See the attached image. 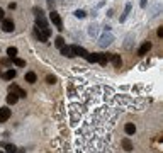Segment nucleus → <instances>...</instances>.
<instances>
[{
    "label": "nucleus",
    "mask_w": 163,
    "mask_h": 153,
    "mask_svg": "<svg viewBox=\"0 0 163 153\" xmlns=\"http://www.w3.org/2000/svg\"><path fill=\"white\" fill-rule=\"evenodd\" d=\"M4 146H5L7 153H15V150H17V148H15L14 145H5V143H4Z\"/></svg>",
    "instance_id": "nucleus-26"
},
{
    "label": "nucleus",
    "mask_w": 163,
    "mask_h": 153,
    "mask_svg": "<svg viewBox=\"0 0 163 153\" xmlns=\"http://www.w3.org/2000/svg\"><path fill=\"white\" fill-rule=\"evenodd\" d=\"M7 55H9V58H10V60H12V58H15V56H17V48L10 46V48L7 49Z\"/></svg>",
    "instance_id": "nucleus-21"
},
{
    "label": "nucleus",
    "mask_w": 163,
    "mask_h": 153,
    "mask_svg": "<svg viewBox=\"0 0 163 153\" xmlns=\"http://www.w3.org/2000/svg\"><path fill=\"white\" fill-rule=\"evenodd\" d=\"M139 5H141L143 9H146V5H148V0H141V2H139Z\"/></svg>",
    "instance_id": "nucleus-30"
},
{
    "label": "nucleus",
    "mask_w": 163,
    "mask_h": 153,
    "mask_svg": "<svg viewBox=\"0 0 163 153\" xmlns=\"http://www.w3.org/2000/svg\"><path fill=\"white\" fill-rule=\"evenodd\" d=\"M121 146H122V150H126V152H133V150H134V146H133V143H131V139H128V138L121 139Z\"/></svg>",
    "instance_id": "nucleus-9"
},
{
    "label": "nucleus",
    "mask_w": 163,
    "mask_h": 153,
    "mask_svg": "<svg viewBox=\"0 0 163 153\" xmlns=\"http://www.w3.org/2000/svg\"><path fill=\"white\" fill-rule=\"evenodd\" d=\"M0 63H2V65H10V60H7L5 58V60H0Z\"/></svg>",
    "instance_id": "nucleus-32"
},
{
    "label": "nucleus",
    "mask_w": 163,
    "mask_h": 153,
    "mask_svg": "<svg viewBox=\"0 0 163 153\" xmlns=\"http://www.w3.org/2000/svg\"><path fill=\"white\" fill-rule=\"evenodd\" d=\"M15 75H17L15 70H7L5 73H4V78H5V80H12V78H15Z\"/></svg>",
    "instance_id": "nucleus-17"
},
{
    "label": "nucleus",
    "mask_w": 163,
    "mask_h": 153,
    "mask_svg": "<svg viewBox=\"0 0 163 153\" xmlns=\"http://www.w3.org/2000/svg\"><path fill=\"white\" fill-rule=\"evenodd\" d=\"M0 153H5V152H2V150H0Z\"/></svg>",
    "instance_id": "nucleus-36"
},
{
    "label": "nucleus",
    "mask_w": 163,
    "mask_h": 153,
    "mask_svg": "<svg viewBox=\"0 0 163 153\" xmlns=\"http://www.w3.org/2000/svg\"><path fill=\"white\" fill-rule=\"evenodd\" d=\"M110 58H112V53H99V60H97V63H100L102 66H105V65L110 61Z\"/></svg>",
    "instance_id": "nucleus-4"
},
{
    "label": "nucleus",
    "mask_w": 163,
    "mask_h": 153,
    "mask_svg": "<svg viewBox=\"0 0 163 153\" xmlns=\"http://www.w3.org/2000/svg\"><path fill=\"white\" fill-rule=\"evenodd\" d=\"M36 26H38L39 29L48 27V21H46V17H44V15H36Z\"/></svg>",
    "instance_id": "nucleus-7"
},
{
    "label": "nucleus",
    "mask_w": 163,
    "mask_h": 153,
    "mask_svg": "<svg viewBox=\"0 0 163 153\" xmlns=\"http://www.w3.org/2000/svg\"><path fill=\"white\" fill-rule=\"evenodd\" d=\"M48 4H49V9L53 10V7H54V0H48Z\"/></svg>",
    "instance_id": "nucleus-33"
},
{
    "label": "nucleus",
    "mask_w": 163,
    "mask_h": 153,
    "mask_svg": "<svg viewBox=\"0 0 163 153\" xmlns=\"http://www.w3.org/2000/svg\"><path fill=\"white\" fill-rule=\"evenodd\" d=\"M9 90L14 92V94H17V97H22V99H26V95H27V94H26L24 90H22L20 87H17V85H14V84L10 85V87H9Z\"/></svg>",
    "instance_id": "nucleus-5"
},
{
    "label": "nucleus",
    "mask_w": 163,
    "mask_h": 153,
    "mask_svg": "<svg viewBox=\"0 0 163 153\" xmlns=\"http://www.w3.org/2000/svg\"><path fill=\"white\" fill-rule=\"evenodd\" d=\"M15 7H17V5H15L14 2H12V4H9V9H10V10H14V9H15Z\"/></svg>",
    "instance_id": "nucleus-34"
},
{
    "label": "nucleus",
    "mask_w": 163,
    "mask_h": 153,
    "mask_svg": "<svg viewBox=\"0 0 163 153\" xmlns=\"http://www.w3.org/2000/svg\"><path fill=\"white\" fill-rule=\"evenodd\" d=\"M0 24H2V31H4V32H12L14 29V21L12 19H2V21H0Z\"/></svg>",
    "instance_id": "nucleus-3"
},
{
    "label": "nucleus",
    "mask_w": 163,
    "mask_h": 153,
    "mask_svg": "<svg viewBox=\"0 0 163 153\" xmlns=\"http://www.w3.org/2000/svg\"><path fill=\"white\" fill-rule=\"evenodd\" d=\"M10 118V109L9 107H0V123H5Z\"/></svg>",
    "instance_id": "nucleus-6"
},
{
    "label": "nucleus",
    "mask_w": 163,
    "mask_h": 153,
    "mask_svg": "<svg viewBox=\"0 0 163 153\" xmlns=\"http://www.w3.org/2000/svg\"><path fill=\"white\" fill-rule=\"evenodd\" d=\"M87 60L90 63H97V60H99V53H92V55H88Z\"/></svg>",
    "instance_id": "nucleus-24"
},
{
    "label": "nucleus",
    "mask_w": 163,
    "mask_h": 153,
    "mask_svg": "<svg viewBox=\"0 0 163 153\" xmlns=\"http://www.w3.org/2000/svg\"><path fill=\"white\" fill-rule=\"evenodd\" d=\"M129 12H131V4H126V7H124V12L121 14V19H119V21H121V22L126 21V19H128V15H129Z\"/></svg>",
    "instance_id": "nucleus-15"
},
{
    "label": "nucleus",
    "mask_w": 163,
    "mask_h": 153,
    "mask_svg": "<svg viewBox=\"0 0 163 153\" xmlns=\"http://www.w3.org/2000/svg\"><path fill=\"white\" fill-rule=\"evenodd\" d=\"M97 32H99V26H97V24L88 26V34L90 36H97Z\"/></svg>",
    "instance_id": "nucleus-20"
},
{
    "label": "nucleus",
    "mask_w": 163,
    "mask_h": 153,
    "mask_svg": "<svg viewBox=\"0 0 163 153\" xmlns=\"http://www.w3.org/2000/svg\"><path fill=\"white\" fill-rule=\"evenodd\" d=\"M0 75H2V73H0Z\"/></svg>",
    "instance_id": "nucleus-37"
},
{
    "label": "nucleus",
    "mask_w": 163,
    "mask_h": 153,
    "mask_svg": "<svg viewBox=\"0 0 163 153\" xmlns=\"http://www.w3.org/2000/svg\"><path fill=\"white\" fill-rule=\"evenodd\" d=\"M36 80H38V76H36L34 71H27L26 73V82H29V84H36Z\"/></svg>",
    "instance_id": "nucleus-16"
},
{
    "label": "nucleus",
    "mask_w": 163,
    "mask_h": 153,
    "mask_svg": "<svg viewBox=\"0 0 163 153\" xmlns=\"http://www.w3.org/2000/svg\"><path fill=\"white\" fill-rule=\"evenodd\" d=\"M19 100V97H17V94H14V92H10V95H7V102L9 104H15Z\"/></svg>",
    "instance_id": "nucleus-19"
},
{
    "label": "nucleus",
    "mask_w": 163,
    "mask_h": 153,
    "mask_svg": "<svg viewBox=\"0 0 163 153\" xmlns=\"http://www.w3.org/2000/svg\"><path fill=\"white\" fill-rule=\"evenodd\" d=\"M124 131H126V134H134V133H136V126L133 124V123H126Z\"/></svg>",
    "instance_id": "nucleus-14"
},
{
    "label": "nucleus",
    "mask_w": 163,
    "mask_h": 153,
    "mask_svg": "<svg viewBox=\"0 0 163 153\" xmlns=\"http://www.w3.org/2000/svg\"><path fill=\"white\" fill-rule=\"evenodd\" d=\"M71 48H73L75 56H87V49H85V48H82V46H76V44H73Z\"/></svg>",
    "instance_id": "nucleus-12"
},
{
    "label": "nucleus",
    "mask_w": 163,
    "mask_h": 153,
    "mask_svg": "<svg viewBox=\"0 0 163 153\" xmlns=\"http://www.w3.org/2000/svg\"><path fill=\"white\" fill-rule=\"evenodd\" d=\"M131 41H133V34H129V36H128V43H126L124 46H126V48H129V46H131Z\"/></svg>",
    "instance_id": "nucleus-28"
},
{
    "label": "nucleus",
    "mask_w": 163,
    "mask_h": 153,
    "mask_svg": "<svg viewBox=\"0 0 163 153\" xmlns=\"http://www.w3.org/2000/svg\"><path fill=\"white\" fill-rule=\"evenodd\" d=\"M46 80H48V84H54V82H56V78H54L53 75H48Z\"/></svg>",
    "instance_id": "nucleus-27"
},
{
    "label": "nucleus",
    "mask_w": 163,
    "mask_h": 153,
    "mask_svg": "<svg viewBox=\"0 0 163 153\" xmlns=\"http://www.w3.org/2000/svg\"><path fill=\"white\" fill-rule=\"evenodd\" d=\"M12 61H14V65H15V66H26V61H24V60H20V58H17V56H15V58H12Z\"/></svg>",
    "instance_id": "nucleus-23"
},
{
    "label": "nucleus",
    "mask_w": 163,
    "mask_h": 153,
    "mask_svg": "<svg viewBox=\"0 0 163 153\" xmlns=\"http://www.w3.org/2000/svg\"><path fill=\"white\" fill-rule=\"evenodd\" d=\"M160 10H162V5H160V4L153 5V7H151V14H149V17H156V15L160 14Z\"/></svg>",
    "instance_id": "nucleus-18"
},
{
    "label": "nucleus",
    "mask_w": 163,
    "mask_h": 153,
    "mask_svg": "<svg viewBox=\"0 0 163 153\" xmlns=\"http://www.w3.org/2000/svg\"><path fill=\"white\" fill-rule=\"evenodd\" d=\"M75 17H76V19H85V17H87V12L82 10V9H78V10H75Z\"/></svg>",
    "instance_id": "nucleus-22"
},
{
    "label": "nucleus",
    "mask_w": 163,
    "mask_h": 153,
    "mask_svg": "<svg viewBox=\"0 0 163 153\" xmlns=\"http://www.w3.org/2000/svg\"><path fill=\"white\" fill-rule=\"evenodd\" d=\"M34 14H36V15H43V10L36 7V9H34Z\"/></svg>",
    "instance_id": "nucleus-31"
},
{
    "label": "nucleus",
    "mask_w": 163,
    "mask_h": 153,
    "mask_svg": "<svg viewBox=\"0 0 163 153\" xmlns=\"http://www.w3.org/2000/svg\"><path fill=\"white\" fill-rule=\"evenodd\" d=\"M156 34H158V38H163V27L162 26L158 27V32H156Z\"/></svg>",
    "instance_id": "nucleus-29"
},
{
    "label": "nucleus",
    "mask_w": 163,
    "mask_h": 153,
    "mask_svg": "<svg viewBox=\"0 0 163 153\" xmlns=\"http://www.w3.org/2000/svg\"><path fill=\"white\" fill-rule=\"evenodd\" d=\"M112 41H114V36L110 34V32H104V34L100 36V41H99V44H100L102 48H107Z\"/></svg>",
    "instance_id": "nucleus-2"
},
{
    "label": "nucleus",
    "mask_w": 163,
    "mask_h": 153,
    "mask_svg": "<svg viewBox=\"0 0 163 153\" xmlns=\"http://www.w3.org/2000/svg\"><path fill=\"white\" fill-rule=\"evenodd\" d=\"M149 49H151V43H149V41L143 43L141 48H139V51H138V55H139V56H144V55H146V53L149 51Z\"/></svg>",
    "instance_id": "nucleus-11"
},
{
    "label": "nucleus",
    "mask_w": 163,
    "mask_h": 153,
    "mask_svg": "<svg viewBox=\"0 0 163 153\" xmlns=\"http://www.w3.org/2000/svg\"><path fill=\"white\" fill-rule=\"evenodd\" d=\"M4 14H5V12H4V10L0 9V21H2V19H5V17H4Z\"/></svg>",
    "instance_id": "nucleus-35"
},
{
    "label": "nucleus",
    "mask_w": 163,
    "mask_h": 153,
    "mask_svg": "<svg viewBox=\"0 0 163 153\" xmlns=\"http://www.w3.org/2000/svg\"><path fill=\"white\" fill-rule=\"evenodd\" d=\"M34 34H36V38H38V41H41V43H48V36L41 31L39 27H36L34 29Z\"/></svg>",
    "instance_id": "nucleus-10"
},
{
    "label": "nucleus",
    "mask_w": 163,
    "mask_h": 153,
    "mask_svg": "<svg viewBox=\"0 0 163 153\" xmlns=\"http://www.w3.org/2000/svg\"><path fill=\"white\" fill-rule=\"evenodd\" d=\"M60 49H61V55L66 56V58H73V56H75L73 48H71V46H66V44H65V46H63V48H60Z\"/></svg>",
    "instance_id": "nucleus-8"
},
{
    "label": "nucleus",
    "mask_w": 163,
    "mask_h": 153,
    "mask_svg": "<svg viewBox=\"0 0 163 153\" xmlns=\"http://www.w3.org/2000/svg\"><path fill=\"white\" fill-rule=\"evenodd\" d=\"M49 19H51V22L54 24V27L58 29V31H61V29H63V21H61L60 14H58L56 10H51V14H49Z\"/></svg>",
    "instance_id": "nucleus-1"
},
{
    "label": "nucleus",
    "mask_w": 163,
    "mask_h": 153,
    "mask_svg": "<svg viewBox=\"0 0 163 153\" xmlns=\"http://www.w3.org/2000/svg\"><path fill=\"white\" fill-rule=\"evenodd\" d=\"M110 61H112V65H114L115 68H121V66H122V58H121V55H112Z\"/></svg>",
    "instance_id": "nucleus-13"
},
{
    "label": "nucleus",
    "mask_w": 163,
    "mask_h": 153,
    "mask_svg": "<svg viewBox=\"0 0 163 153\" xmlns=\"http://www.w3.org/2000/svg\"><path fill=\"white\" fill-rule=\"evenodd\" d=\"M54 44H56L58 48H63V46H65V39H63L61 36H58V38L54 39Z\"/></svg>",
    "instance_id": "nucleus-25"
}]
</instances>
